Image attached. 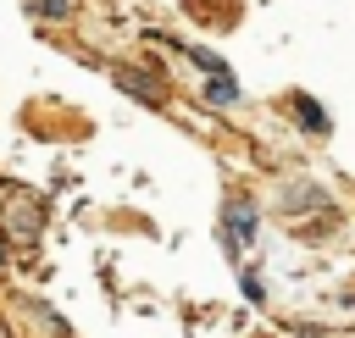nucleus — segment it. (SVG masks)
Segmentation results:
<instances>
[{
  "instance_id": "1",
  "label": "nucleus",
  "mask_w": 355,
  "mask_h": 338,
  "mask_svg": "<svg viewBox=\"0 0 355 338\" xmlns=\"http://www.w3.org/2000/svg\"><path fill=\"white\" fill-rule=\"evenodd\" d=\"M222 222H227V244H233V249L255 244V205H250V199H227Z\"/></svg>"
},
{
  "instance_id": "3",
  "label": "nucleus",
  "mask_w": 355,
  "mask_h": 338,
  "mask_svg": "<svg viewBox=\"0 0 355 338\" xmlns=\"http://www.w3.org/2000/svg\"><path fill=\"white\" fill-rule=\"evenodd\" d=\"M300 122H305V127H316V133H327V116H322V105H316V100H300Z\"/></svg>"
},
{
  "instance_id": "2",
  "label": "nucleus",
  "mask_w": 355,
  "mask_h": 338,
  "mask_svg": "<svg viewBox=\"0 0 355 338\" xmlns=\"http://www.w3.org/2000/svg\"><path fill=\"white\" fill-rule=\"evenodd\" d=\"M205 100H211V105H233V100H239V83H233L227 72H211V78H205Z\"/></svg>"
}]
</instances>
